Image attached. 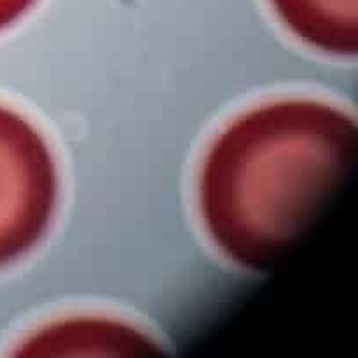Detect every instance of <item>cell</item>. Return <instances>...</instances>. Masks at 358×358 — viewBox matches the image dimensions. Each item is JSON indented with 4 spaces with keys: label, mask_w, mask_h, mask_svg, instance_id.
I'll return each instance as SVG.
<instances>
[{
    "label": "cell",
    "mask_w": 358,
    "mask_h": 358,
    "mask_svg": "<svg viewBox=\"0 0 358 358\" xmlns=\"http://www.w3.org/2000/svg\"><path fill=\"white\" fill-rule=\"evenodd\" d=\"M357 117L318 98H282L227 122L206 149L198 205L224 257L271 271L329 208L355 164Z\"/></svg>",
    "instance_id": "cell-1"
},
{
    "label": "cell",
    "mask_w": 358,
    "mask_h": 358,
    "mask_svg": "<svg viewBox=\"0 0 358 358\" xmlns=\"http://www.w3.org/2000/svg\"><path fill=\"white\" fill-rule=\"evenodd\" d=\"M55 154L20 112L0 105V268L42 243L58 206Z\"/></svg>",
    "instance_id": "cell-2"
},
{
    "label": "cell",
    "mask_w": 358,
    "mask_h": 358,
    "mask_svg": "<svg viewBox=\"0 0 358 358\" xmlns=\"http://www.w3.org/2000/svg\"><path fill=\"white\" fill-rule=\"evenodd\" d=\"M159 352V341L142 327L103 317H70L51 322L31 332L21 343L17 355H150Z\"/></svg>",
    "instance_id": "cell-3"
},
{
    "label": "cell",
    "mask_w": 358,
    "mask_h": 358,
    "mask_svg": "<svg viewBox=\"0 0 358 358\" xmlns=\"http://www.w3.org/2000/svg\"><path fill=\"white\" fill-rule=\"evenodd\" d=\"M280 23L303 44L329 56H357L358 0H269Z\"/></svg>",
    "instance_id": "cell-4"
},
{
    "label": "cell",
    "mask_w": 358,
    "mask_h": 358,
    "mask_svg": "<svg viewBox=\"0 0 358 358\" xmlns=\"http://www.w3.org/2000/svg\"><path fill=\"white\" fill-rule=\"evenodd\" d=\"M37 0H0V31L20 21Z\"/></svg>",
    "instance_id": "cell-5"
}]
</instances>
